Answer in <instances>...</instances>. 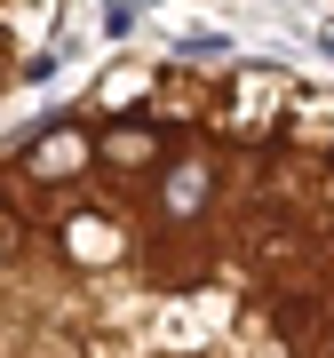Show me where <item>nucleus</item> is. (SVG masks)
<instances>
[{
	"instance_id": "nucleus-1",
	"label": "nucleus",
	"mask_w": 334,
	"mask_h": 358,
	"mask_svg": "<svg viewBox=\"0 0 334 358\" xmlns=\"http://www.w3.org/2000/svg\"><path fill=\"white\" fill-rule=\"evenodd\" d=\"M0 358H334V88L136 56L8 128Z\"/></svg>"
},
{
	"instance_id": "nucleus-2",
	"label": "nucleus",
	"mask_w": 334,
	"mask_h": 358,
	"mask_svg": "<svg viewBox=\"0 0 334 358\" xmlns=\"http://www.w3.org/2000/svg\"><path fill=\"white\" fill-rule=\"evenodd\" d=\"M64 16L72 0H0V103L48 72V56L64 48Z\"/></svg>"
}]
</instances>
